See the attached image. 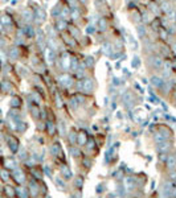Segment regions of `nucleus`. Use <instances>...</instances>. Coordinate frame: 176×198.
<instances>
[{
    "instance_id": "1",
    "label": "nucleus",
    "mask_w": 176,
    "mask_h": 198,
    "mask_svg": "<svg viewBox=\"0 0 176 198\" xmlns=\"http://www.w3.org/2000/svg\"><path fill=\"white\" fill-rule=\"evenodd\" d=\"M122 102H123V104H125L126 108H131L134 106V103H135L134 94L131 91H126L125 94H123V97H122Z\"/></svg>"
},
{
    "instance_id": "2",
    "label": "nucleus",
    "mask_w": 176,
    "mask_h": 198,
    "mask_svg": "<svg viewBox=\"0 0 176 198\" xmlns=\"http://www.w3.org/2000/svg\"><path fill=\"white\" fill-rule=\"evenodd\" d=\"M58 83L61 84V86H64V87H70L73 84V79H72V77L69 75V74H66V73H64V74H60L58 75Z\"/></svg>"
},
{
    "instance_id": "3",
    "label": "nucleus",
    "mask_w": 176,
    "mask_h": 198,
    "mask_svg": "<svg viewBox=\"0 0 176 198\" xmlns=\"http://www.w3.org/2000/svg\"><path fill=\"white\" fill-rule=\"evenodd\" d=\"M82 91L86 94H91L94 91V81L91 78H85L82 82Z\"/></svg>"
},
{
    "instance_id": "4",
    "label": "nucleus",
    "mask_w": 176,
    "mask_h": 198,
    "mask_svg": "<svg viewBox=\"0 0 176 198\" xmlns=\"http://www.w3.org/2000/svg\"><path fill=\"white\" fill-rule=\"evenodd\" d=\"M172 190H173V184L171 181H165L163 184L162 187V195H165V197H172Z\"/></svg>"
},
{
    "instance_id": "5",
    "label": "nucleus",
    "mask_w": 176,
    "mask_h": 198,
    "mask_svg": "<svg viewBox=\"0 0 176 198\" xmlns=\"http://www.w3.org/2000/svg\"><path fill=\"white\" fill-rule=\"evenodd\" d=\"M168 137H170V131H157V132H155V135H154V140L156 144L167 140Z\"/></svg>"
},
{
    "instance_id": "6",
    "label": "nucleus",
    "mask_w": 176,
    "mask_h": 198,
    "mask_svg": "<svg viewBox=\"0 0 176 198\" xmlns=\"http://www.w3.org/2000/svg\"><path fill=\"white\" fill-rule=\"evenodd\" d=\"M150 63H151V66L154 69H162L163 65H164L162 57H159V55H151L150 57Z\"/></svg>"
},
{
    "instance_id": "7",
    "label": "nucleus",
    "mask_w": 176,
    "mask_h": 198,
    "mask_svg": "<svg viewBox=\"0 0 176 198\" xmlns=\"http://www.w3.org/2000/svg\"><path fill=\"white\" fill-rule=\"evenodd\" d=\"M123 185H125L126 190H128V192H131V190L135 189V178L131 176L126 177L125 180H123Z\"/></svg>"
},
{
    "instance_id": "8",
    "label": "nucleus",
    "mask_w": 176,
    "mask_h": 198,
    "mask_svg": "<svg viewBox=\"0 0 176 198\" xmlns=\"http://www.w3.org/2000/svg\"><path fill=\"white\" fill-rule=\"evenodd\" d=\"M165 166L170 170H173L176 168V155H170L165 158Z\"/></svg>"
},
{
    "instance_id": "9",
    "label": "nucleus",
    "mask_w": 176,
    "mask_h": 198,
    "mask_svg": "<svg viewBox=\"0 0 176 198\" xmlns=\"http://www.w3.org/2000/svg\"><path fill=\"white\" fill-rule=\"evenodd\" d=\"M60 173H61V176L64 177L65 180H70L73 177L72 170H70V168L68 165H61V168H60Z\"/></svg>"
},
{
    "instance_id": "10",
    "label": "nucleus",
    "mask_w": 176,
    "mask_h": 198,
    "mask_svg": "<svg viewBox=\"0 0 176 198\" xmlns=\"http://www.w3.org/2000/svg\"><path fill=\"white\" fill-rule=\"evenodd\" d=\"M170 148H171V143L167 141V140H164V141H162V143H157V145H156V149L159 150L160 153L168 152V150H170Z\"/></svg>"
},
{
    "instance_id": "11",
    "label": "nucleus",
    "mask_w": 176,
    "mask_h": 198,
    "mask_svg": "<svg viewBox=\"0 0 176 198\" xmlns=\"http://www.w3.org/2000/svg\"><path fill=\"white\" fill-rule=\"evenodd\" d=\"M150 81H151V84H152V86L159 87V89L163 86V83L165 82L164 78H163V77H159V75H152Z\"/></svg>"
},
{
    "instance_id": "12",
    "label": "nucleus",
    "mask_w": 176,
    "mask_h": 198,
    "mask_svg": "<svg viewBox=\"0 0 176 198\" xmlns=\"http://www.w3.org/2000/svg\"><path fill=\"white\" fill-rule=\"evenodd\" d=\"M45 57H46V61H48L49 63H53L54 61H56V52H54L52 48H48L45 52Z\"/></svg>"
},
{
    "instance_id": "13",
    "label": "nucleus",
    "mask_w": 176,
    "mask_h": 198,
    "mask_svg": "<svg viewBox=\"0 0 176 198\" xmlns=\"http://www.w3.org/2000/svg\"><path fill=\"white\" fill-rule=\"evenodd\" d=\"M60 60H61V67L64 70H68L69 69V63H70V55L68 53H64L62 58H60Z\"/></svg>"
},
{
    "instance_id": "14",
    "label": "nucleus",
    "mask_w": 176,
    "mask_h": 198,
    "mask_svg": "<svg viewBox=\"0 0 176 198\" xmlns=\"http://www.w3.org/2000/svg\"><path fill=\"white\" fill-rule=\"evenodd\" d=\"M101 52L103 53V54H106V55H111V53H113V45L110 44V42H105V44H102Z\"/></svg>"
},
{
    "instance_id": "15",
    "label": "nucleus",
    "mask_w": 176,
    "mask_h": 198,
    "mask_svg": "<svg viewBox=\"0 0 176 198\" xmlns=\"http://www.w3.org/2000/svg\"><path fill=\"white\" fill-rule=\"evenodd\" d=\"M51 153L53 156H58L60 153H61V145L58 144V143H54V144H52L51 147Z\"/></svg>"
},
{
    "instance_id": "16",
    "label": "nucleus",
    "mask_w": 176,
    "mask_h": 198,
    "mask_svg": "<svg viewBox=\"0 0 176 198\" xmlns=\"http://www.w3.org/2000/svg\"><path fill=\"white\" fill-rule=\"evenodd\" d=\"M86 141H88V136H86L85 132H81V133L77 135V143L80 145H85Z\"/></svg>"
},
{
    "instance_id": "17",
    "label": "nucleus",
    "mask_w": 176,
    "mask_h": 198,
    "mask_svg": "<svg viewBox=\"0 0 176 198\" xmlns=\"http://www.w3.org/2000/svg\"><path fill=\"white\" fill-rule=\"evenodd\" d=\"M78 69V60L76 57L70 58V63H69V70L70 71H77Z\"/></svg>"
},
{
    "instance_id": "18",
    "label": "nucleus",
    "mask_w": 176,
    "mask_h": 198,
    "mask_svg": "<svg viewBox=\"0 0 176 198\" xmlns=\"http://www.w3.org/2000/svg\"><path fill=\"white\" fill-rule=\"evenodd\" d=\"M54 182H56V185H57V186H58V187H61L62 190H65V189H66V184H65V181H64V180H62L60 176H57L56 178H54Z\"/></svg>"
},
{
    "instance_id": "19",
    "label": "nucleus",
    "mask_w": 176,
    "mask_h": 198,
    "mask_svg": "<svg viewBox=\"0 0 176 198\" xmlns=\"http://www.w3.org/2000/svg\"><path fill=\"white\" fill-rule=\"evenodd\" d=\"M69 153L73 156V157H78V156L81 155V150L78 149V148H76V147H69Z\"/></svg>"
},
{
    "instance_id": "20",
    "label": "nucleus",
    "mask_w": 176,
    "mask_h": 198,
    "mask_svg": "<svg viewBox=\"0 0 176 198\" xmlns=\"http://www.w3.org/2000/svg\"><path fill=\"white\" fill-rule=\"evenodd\" d=\"M65 28H66V21H65L64 18H61V20L57 21V25H56L57 31H64Z\"/></svg>"
},
{
    "instance_id": "21",
    "label": "nucleus",
    "mask_w": 176,
    "mask_h": 198,
    "mask_svg": "<svg viewBox=\"0 0 176 198\" xmlns=\"http://www.w3.org/2000/svg\"><path fill=\"white\" fill-rule=\"evenodd\" d=\"M68 140H69L70 144H76L77 143V133L76 132H69V135H68Z\"/></svg>"
},
{
    "instance_id": "22",
    "label": "nucleus",
    "mask_w": 176,
    "mask_h": 198,
    "mask_svg": "<svg viewBox=\"0 0 176 198\" xmlns=\"http://www.w3.org/2000/svg\"><path fill=\"white\" fill-rule=\"evenodd\" d=\"M46 129H48V132L51 135H53L54 132H56V127H54V124H53V121H46Z\"/></svg>"
},
{
    "instance_id": "23",
    "label": "nucleus",
    "mask_w": 176,
    "mask_h": 198,
    "mask_svg": "<svg viewBox=\"0 0 176 198\" xmlns=\"http://www.w3.org/2000/svg\"><path fill=\"white\" fill-rule=\"evenodd\" d=\"M160 8H162L163 12L168 13V12L171 11V3H170V1H163L162 5H160Z\"/></svg>"
},
{
    "instance_id": "24",
    "label": "nucleus",
    "mask_w": 176,
    "mask_h": 198,
    "mask_svg": "<svg viewBox=\"0 0 176 198\" xmlns=\"http://www.w3.org/2000/svg\"><path fill=\"white\" fill-rule=\"evenodd\" d=\"M82 185H83V178L81 176H78V177H76V180H74V186L77 187V189H81L82 187Z\"/></svg>"
},
{
    "instance_id": "25",
    "label": "nucleus",
    "mask_w": 176,
    "mask_h": 198,
    "mask_svg": "<svg viewBox=\"0 0 176 198\" xmlns=\"http://www.w3.org/2000/svg\"><path fill=\"white\" fill-rule=\"evenodd\" d=\"M58 131H60V135H61V136H65V135H66V128H65V123H64V121H60Z\"/></svg>"
},
{
    "instance_id": "26",
    "label": "nucleus",
    "mask_w": 176,
    "mask_h": 198,
    "mask_svg": "<svg viewBox=\"0 0 176 198\" xmlns=\"http://www.w3.org/2000/svg\"><path fill=\"white\" fill-rule=\"evenodd\" d=\"M60 13H61V17H64V18L70 17V9H69V8H64V9H62Z\"/></svg>"
},
{
    "instance_id": "27",
    "label": "nucleus",
    "mask_w": 176,
    "mask_h": 198,
    "mask_svg": "<svg viewBox=\"0 0 176 198\" xmlns=\"http://www.w3.org/2000/svg\"><path fill=\"white\" fill-rule=\"evenodd\" d=\"M78 103H80V102H78V99H76V98H72V99L69 100V106L72 108H74V110L78 107Z\"/></svg>"
},
{
    "instance_id": "28",
    "label": "nucleus",
    "mask_w": 176,
    "mask_h": 198,
    "mask_svg": "<svg viewBox=\"0 0 176 198\" xmlns=\"http://www.w3.org/2000/svg\"><path fill=\"white\" fill-rule=\"evenodd\" d=\"M70 17H72L73 20H77V18L80 17V11H78L77 8H74V9H73V12H70Z\"/></svg>"
},
{
    "instance_id": "29",
    "label": "nucleus",
    "mask_w": 176,
    "mask_h": 198,
    "mask_svg": "<svg viewBox=\"0 0 176 198\" xmlns=\"http://www.w3.org/2000/svg\"><path fill=\"white\" fill-rule=\"evenodd\" d=\"M131 65H133V67L138 69V67H139V65H140V60H139L138 57H134V58H133V61H131Z\"/></svg>"
},
{
    "instance_id": "30",
    "label": "nucleus",
    "mask_w": 176,
    "mask_h": 198,
    "mask_svg": "<svg viewBox=\"0 0 176 198\" xmlns=\"http://www.w3.org/2000/svg\"><path fill=\"white\" fill-rule=\"evenodd\" d=\"M106 28H107V21L105 20V18H101V20H99V29H101V31H105Z\"/></svg>"
},
{
    "instance_id": "31",
    "label": "nucleus",
    "mask_w": 176,
    "mask_h": 198,
    "mask_svg": "<svg viewBox=\"0 0 176 198\" xmlns=\"http://www.w3.org/2000/svg\"><path fill=\"white\" fill-rule=\"evenodd\" d=\"M136 31H138V33H139V36L140 37H143L144 34H146V28H144V26H138Z\"/></svg>"
},
{
    "instance_id": "32",
    "label": "nucleus",
    "mask_w": 176,
    "mask_h": 198,
    "mask_svg": "<svg viewBox=\"0 0 176 198\" xmlns=\"http://www.w3.org/2000/svg\"><path fill=\"white\" fill-rule=\"evenodd\" d=\"M31 186H32L31 189H32V193H33V194H37V185H36L35 181L31 182Z\"/></svg>"
},
{
    "instance_id": "33",
    "label": "nucleus",
    "mask_w": 176,
    "mask_h": 198,
    "mask_svg": "<svg viewBox=\"0 0 176 198\" xmlns=\"http://www.w3.org/2000/svg\"><path fill=\"white\" fill-rule=\"evenodd\" d=\"M56 106L57 107H62V100L58 95H56Z\"/></svg>"
},
{
    "instance_id": "34",
    "label": "nucleus",
    "mask_w": 176,
    "mask_h": 198,
    "mask_svg": "<svg viewBox=\"0 0 176 198\" xmlns=\"http://www.w3.org/2000/svg\"><path fill=\"white\" fill-rule=\"evenodd\" d=\"M86 145H88L89 149H93V148L95 147V143H94L93 140H91V141H86Z\"/></svg>"
},
{
    "instance_id": "35",
    "label": "nucleus",
    "mask_w": 176,
    "mask_h": 198,
    "mask_svg": "<svg viewBox=\"0 0 176 198\" xmlns=\"http://www.w3.org/2000/svg\"><path fill=\"white\" fill-rule=\"evenodd\" d=\"M103 190H105V185H98V186H97V193H98V194H101Z\"/></svg>"
},
{
    "instance_id": "36",
    "label": "nucleus",
    "mask_w": 176,
    "mask_h": 198,
    "mask_svg": "<svg viewBox=\"0 0 176 198\" xmlns=\"http://www.w3.org/2000/svg\"><path fill=\"white\" fill-rule=\"evenodd\" d=\"M86 63H88V66H89V67H90V66L94 63V61H93V57H88V58H86Z\"/></svg>"
},
{
    "instance_id": "37",
    "label": "nucleus",
    "mask_w": 176,
    "mask_h": 198,
    "mask_svg": "<svg viewBox=\"0 0 176 198\" xmlns=\"http://www.w3.org/2000/svg\"><path fill=\"white\" fill-rule=\"evenodd\" d=\"M94 31H95V29H94V25H89L88 29H86V32H88V33H94Z\"/></svg>"
},
{
    "instance_id": "38",
    "label": "nucleus",
    "mask_w": 176,
    "mask_h": 198,
    "mask_svg": "<svg viewBox=\"0 0 176 198\" xmlns=\"http://www.w3.org/2000/svg\"><path fill=\"white\" fill-rule=\"evenodd\" d=\"M171 75V70L170 69H165V70H163V77H170Z\"/></svg>"
},
{
    "instance_id": "39",
    "label": "nucleus",
    "mask_w": 176,
    "mask_h": 198,
    "mask_svg": "<svg viewBox=\"0 0 176 198\" xmlns=\"http://www.w3.org/2000/svg\"><path fill=\"white\" fill-rule=\"evenodd\" d=\"M44 170H45V174H46V176H51L52 170H51V168H49L48 165H45V168H44Z\"/></svg>"
},
{
    "instance_id": "40",
    "label": "nucleus",
    "mask_w": 176,
    "mask_h": 198,
    "mask_svg": "<svg viewBox=\"0 0 176 198\" xmlns=\"http://www.w3.org/2000/svg\"><path fill=\"white\" fill-rule=\"evenodd\" d=\"M32 112H33V116H35V118H37V116H38V110H37V108L33 107L32 108Z\"/></svg>"
},
{
    "instance_id": "41",
    "label": "nucleus",
    "mask_w": 176,
    "mask_h": 198,
    "mask_svg": "<svg viewBox=\"0 0 176 198\" xmlns=\"http://www.w3.org/2000/svg\"><path fill=\"white\" fill-rule=\"evenodd\" d=\"M83 164H85V166H86V168H90V165H91V164H90V161H89V160H83Z\"/></svg>"
},
{
    "instance_id": "42",
    "label": "nucleus",
    "mask_w": 176,
    "mask_h": 198,
    "mask_svg": "<svg viewBox=\"0 0 176 198\" xmlns=\"http://www.w3.org/2000/svg\"><path fill=\"white\" fill-rule=\"evenodd\" d=\"M19 192H20V194H21V195H24V197L27 195V193H25V190H24V189H19Z\"/></svg>"
},
{
    "instance_id": "43",
    "label": "nucleus",
    "mask_w": 176,
    "mask_h": 198,
    "mask_svg": "<svg viewBox=\"0 0 176 198\" xmlns=\"http://www.w3.org/2000/svg\"><path fill=\"white\" fill-rule=\"evenodd\" d=\"M172 197H176V186H173V190H172Z\"/></svg>"
},
{
    "instance_id": "44",
    "label": "nucleus",
    "mask_w": 176,
    "mask_h": 198,
    "mask_svg": "<svg viewBox=\"0 0 176 198\" xmlns=\"http://www.w3.org/2000/svg\"><path fill=\"white\" fill-rule=\"evenodd\" d=\"M147 123H148V121H147V120L142 121V127H146V126H147Z\"/></svg>"
},
{
    "instance_id": "45",
    "label": "nucleus",
    "mask_w": 176,
    "mask_h": 198,
    "mask_svg": "<svg viewBox=\"0 0 176 198\" xmlns=\"http://www.w3.org/2000/svg\"><path fill=\"white\" fill-rule=\"evenodd\" d=\"M142 82H143V83H148V79H146V78H143V79H142Z\"/></svg>"
},
{
    "instance_id": "46",
    "label": "nucleus",
    "mask_w": 176,
    "mask_h": 198,
    "mask_svg": "<svg viewBox=\"0 0 176 198\" xmlns=\"http://www.w3.org/2000/svg\"><path fill=\"white\" fill-rule=\"evenodd\" d=\"M172 48H173V52L176 53V44H173V46H172Z\"/></svg>"
},
{
    "instance_id": "47",
    "label": "nucleus",
    "mask_w": 176,
    "mask_h": 198,
    "mask_svg": "<svg viewBox=\"0 0 176 198\" xmlns=\"http://www.w3.org/2000/svg\"><path fill=\"white\" fill-rule=\"evenodd\" d=\"M175 104H176V95H175Z\"/></svg>"
},
{
    "instance_id": "48",
    "label": "nucleus",
    "mask_w": 176,
    "mask_h": 198,
    "mask_svg": "<svg viewBox=\"0 0 176 198\" xmlns=\"http://www.w3.org/2000/svg\"><path fill=\"white\" fill-rule=\"evenodd\" d=\"M81 1H83V3H86V0H81Z\"/></svg>"
},
{
    "instance_id": "49",
    "label": "nucleus",
    "mask_w": 176,
    "mask_h": 198,
    "mask_svg": "<svg viewBox=\"0 0 176 198\" xmlns=\"http://www.w3.org/2000/svg\"><path fill=\"white\" fill-rule=\"evenodd\" d=\"M173 180H175V181H176V176H175V178H173Z\"/></svg>"
},
{
    "instance_id": "50",
    "label": "nucleus",
    "mask_w": 176,
    "mask_h": 198,
    "mask_svg": "<svg viewBox=\"0 0 176 198\" xmlns=\"http://www.w3.org/2000/svg\"><path fill=\"white\" fill-rule=\"evenodd\" d=\"M175 18H176V17H175Z\"/></svg>"
}]
</instances>
